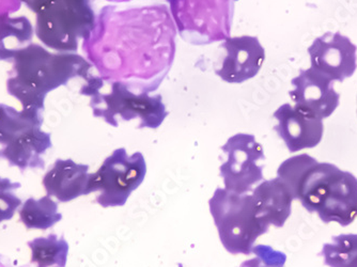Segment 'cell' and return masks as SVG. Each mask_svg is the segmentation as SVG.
<instances>
[{"label": "cell", "instance_id": "cell-10", "mask_svg": "<svg viewBox=\"0 0 357 267\" xmlns=\"http://www.w3.org/2000/svg\"><path fill=\"white\" fill-rule=\"evenodd\" d=\"M312 68L332 82H344L354 75L357 46L340 32H326L308 47Z\"/></svg>", "mask_w": 357, "mask_h": 267}, {"label": "cell", "instance_id": "cell-19", "mask_svg": "<svg viewBox=\"0 0 357 267\" xmlns=\"http://www.w3.org/2000/svg\"><path fill=\"white\" fill-rule=\"evenodd\" d=\"M19 213L21 222L27 229L47 230L62 220L58 204L50 196L27 199Z\"/></svg>", "mask_w": 357, "mask_h": 267}, {"label": "cell", "instance_id": "cell-15", "mask_svg": "<svg viewBox=\"0 0 357 267\" xmlns=\"http://www.w3.org/2000/svg\"><path fill=\"white\" fill-rule=\"evenodd\" d=\"M255 213L264 226L282 228L291 215L294 196L280 178L264 181L252 192Z\"/></svg>", "mask_w": 357, "mask_h": 267}, {"label": "cell", "instance_id": "cell-1", "mask_svg": "<svg viewBox=\"0 0 357 267\" xmlns=\"http://www.w3.org/2000/svg\"><path fill=\"white\" fill-rule=\"evenodd\" d=\"M176 37V24L165 5L128 10L107 6L96 16L83 49L104 80L122 82L136 93H150L172 69Z\"/></svg>", "mask_w": 357, "mask_h": 267}, {"label": "cell", "instance_id": "cell-13", "mask_svg": "<svg viewBox=\"0 0 357 267\" xmlns=\"http://www.w3.org/2000/svg\"><path fill=\"white\" fill-rule=\"evenodd\" d=\"M274 118L278 121L274 130L284 140L291 153L316 148L322 140L323 120L296 106L284 104L274 112Z\"/></svg>", "mask_w": 357, "mask_h": 267}, {"label": "cell", "instance_id": "cell-16", "mask_svg": "<svg viewBox=\"0 0 357 267\" xmlns=\"http://www.w3.org/2000/svg\"><path fill=\"white\" fill-rule=\"evenodd\" d=\"M52 136L42 130L41 126L24 132L15 144L3 151L1 158L11 167H17L22 172L27 169H44L43 155L52 148Z\"/></svg>", "mask_w": 357, "mask_h": 267}, {"label": "cell", "instance_id": "cell-22", "mask_svg": "<svg viewBox=\"0 0 357 267\" xmlns=\"http://www.w3.org/2000/svg\"><path fill=\"white\" fill-rule=\"evenodd\" d=\"M20 188V183L0 176V224L12 220L16 211L21 208L22 200L15 194Z\"/></svg>", "mask_w": 357, "mask_h": 267}, {"label": "cell", "instance_id": "cell-26", "mask_svg": "<svg viewBox=\"0 0 357 267\" xmlns=\"http://www.w3.org/2000/svg\"><path fill=\"white\" fill-rule=\"evenodd\" d=\"M106 1H110V3H128L131 0H106Z\"/></svg>", "mask_w": 357, "mask_h": 267}, {"label": "cell", "instance_id": "cell-14", "mask_svg": "<svg viewBox=\"0 0 357 267\" xmlns=\"http://www.w3.org/2000/svg\"><path fill=\"white\" fill-rule=\"evenodd\" d=\"M89 166L77 164L73 160H57L42 180L47 196L59 202H70L88 194Z\"/></svg>", "mask_w": 357, "mask_h": 267}, {"label": "cell", "instance_id": "cell-23", "mask_svg": "<svg viewBox=\"0 0 357 267\" xmlns=\"http://www.w3.org/2000/svg\"><path fill=\"white\" fill-rule=\"evenodd\" d=\"M252 254L256 258L243 262L240 267H284L286 264V254L266 245L254 247Z\"/></svg>", "mask_w": 357, "mask_h": 267}, {"label": "cell", "instance_id": "cell-7", "mask_svg": "<svg viewBox=\"0 0 357 267\" xmlns=\"http://www.w3.org/2000/svg\"><path fill=\"white\" fill-rule=\"evenodd\" d=\"M176 29L196 45L225 41L231 31L236 0H167Z\"/></svg>", "mask_w": 357, "mask_h": 267}, {"label": "cell", "instance_id": "cell-24", "mask_svg": "<svg viewBox=\"0 0 357 267\" xmlns=\"http://www.w3.org/2000/svg\"><path fill=\"white\" fill-rule=\"evenodd\" d=\"M20 8H21L20 0H0V20L15 11H19Z\"/></svg>", "mask_w": 357, "mask_h": 267}, {"label": "cell", "instance_id": "cell-18", "mask_svg": "<svg viewBox=\"0 0 357 267\" xmlns=\"http://www.w3.org/2000/svg\"><path fill=\"white\" fill-rule=\"evenodd\" d=\"M35 28L25 16L0 20V61L11 62L16 54L32 43Z\"/></svg>", "mask_w": 357, "mask_h": 267}, {"label": "cell", "instance_id": "cell-20", "mask_svg": "<svg viewBox=\"0 0 357 267\" xmlns=\"http://www.w3.org/2000/svg\"><path fill=\"white\" fill-rule=\"evenodd\" d=\"M31 252L32 264L36 267H66L69 244L63 238L50 234L45 238H38L28 242Z\"/></svg>", "mask_w": 357, "mask_h": 267}, {"label": "cell", "instance_id": "cell-21", "mask_svg": "<svg viewBox=\"0 0 357 267\" xmlns=\"http://www.w3.org/2000/svg\"><path fill=\"white\" fill-rule=\"evenodd\" d=\"M321 256L330 267H357V234L333 236L323 246Z\"/></svg>", "mask_w": 357, "mask_h": 267}, {"label": "cell", "instance_id": "cell-11", "mask_svg": "<svg viewBox=\"0 0 357 267\" xmlns=\"http://www.w3.org/2000/svg\"><path fill=\"white\" fill-rule=\"evenodd\" d=\"M291 84L294 90L289 92V96L294 106L319 119L332 116L339 106L340 94L335 90L332 80L312 68L301 70Z\"/></svg>", "mask_w": 357, "mask_h": 267}, {"label": "cell", "instance_id": "cell-12", "mask_svg": "<svg viewBox=\"0 0 357 267\" xmlns=\"http://www.w3.org/2000/svg\"><path fill=\"white\" fill-rule=\"evenodd\" d=\"M222 47L227 55L215 74L228 84H243L252 79L266 61V51L257 37H228Z\"/></svg>", "mask_w": 357, "mask_h": 267}, {"label": "cell", "instance_id": "cell-3", "mask_svg": "<svg viewBox=\"0 0 357 267\" xmlns=\"http://www.w3.org/2000/svg\"><path fill=\"white\" fill-rule=\"evenodd\" d=\"M7 80L10 96L22 104V109L43 112L50 92L67 85L74 78L87 80L93 66L76 53H52L39 44L31 43L12 60Z\"/></svg>", "mask_w": 357, "mask_h": 267}, {"label": "cell", "instance_id": "cell-25", "mask_svg": "<svg viewBox=\"0 0 357 267\" xmlns=\"http://www.w3.org/2000/svg\"><path fill=\"white\" fill-rule=\"evenodd\" d=\"M20 1L23 3L30 11H32V10L35 9L36 6L39 3L40 0H20Z\"/></svg>", "mask_w": 357, "mask_h": 267}, {"label": "cell", "instance_id": "cell-6", "mask_svg": "<svg viewBox=\"0 0 357 267\" xmlns=\"http://www.w3.org/2000/svg\"><path fill=\"white\" fill-rule=\"evenodd\" d=\"M208 206L227 252L252 254L257 238L268 231V227L257 218L252 194L218 188Z\"/></svg>", "mask_w": 357, "mask_h": 267}, {"label": "cell", "instance_id": "cell-8", "mask_svg": "<svg viewBox=\"0 0 357 267\" xmlns=\"http://www.w3.org/2000/svg\"><path fill=\"white\" fill-rule=\"evenodd\" d=\"M147 164L140 152L128 155L119 148L104 160L96 174H90L88 194L99 192L96 202L102 208L123 206L134 190L144 182Z\"/></svg>", "mask_w": 357, "mask_h": 267}, {"label": "cell", "instance_id": "cell-2", "mask_svg": "<svg viewBox=\"0 0 357 267\" xmlns=\"http://www.w3.org/2000/svg\"><path fill=\"white\" fill-rule=\"evenodd\" d=\"M278 176L294 200L308 212L317 213L324 224L349 226L357 217V178L330 162H319L308 154L282 162Z\"/></svg>", "mask_w": 357, "mask_h": 267}, {"label": "cell", "instance_id": "cell-5", "mask_svg": "<svg viewBox=\"0 0 357 267\" xmlns=\"http://www.w3.org/2000/svg\"><path fill=\"white\" fill-rule=\"evenodd\" d=\"M32 12L38 39L58 53H75L96 27L91 0H40Z\"/></svg>", "mask_w": 357, "mask_h": 267}, {"label": "cell", "instance_id": "cell-4", "mask_svg": "<svg viewBox=\"0 0 357 267\" xmlns=\"http://www.w3.org/2000/svg\"><path fill=\"white\" fill-rule=\"evenodd\" d=\"M85 82L79 93L89 96L92 114L114 128L121 121L138 119V128L155 130L169 114L160 94L136 93L122 82L104 80L93 74Z\"/></svg>", "mask_w": 357, "mask_h": 267}, {"label": "cell", "instance_id": "cell-17", "mask_svg": "<svg viewBox=\"0 0 357 267\" xmlns=\"http://www.w3.org/2000/svg\"><path fill=\"white\" fill-rule=\"evenodd\" d=\"M43 124V112L16 110L0 104V158L6 148L20 139L24 132Z\"/></svg>", "mask_w": 357, "mask_h": 267}, {"label": "cell", "instance_id": "cell-9", "mask_svg": "<svg viewBox=\"0 0 357 267\" xmlns=\"http://www.w3.org/2000/svg\"><path fill=\"white\" fill-rule=\"evenodd\" d=\"M228 160L220 167L225 190L236 194H248L252 188L264 180L266 160L264 148L250 134H236L222 146Z\"/></svg>", "mask_w": 357, "mask_h": 267}]
</instances>
